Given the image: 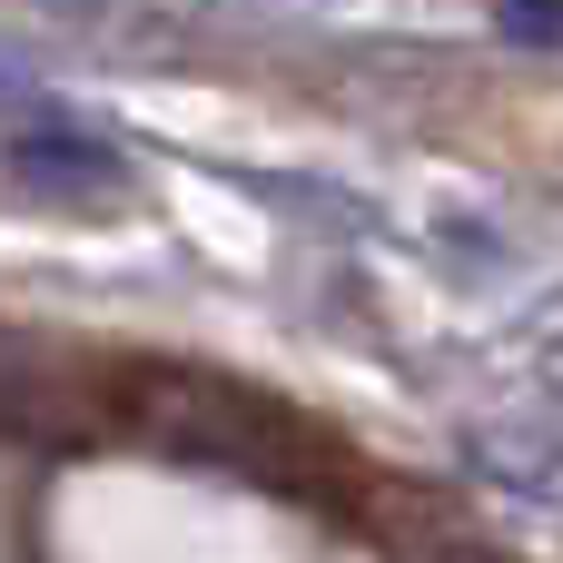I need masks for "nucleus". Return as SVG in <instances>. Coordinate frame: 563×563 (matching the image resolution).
Wrapping results in <instances>:
<instances>
[{"mask_svg": "<svg viewBox=\"0 0 563 563\" xmlns=\"http://www.w3.org/2000/svg\"><path fill=\"white\" fill-rule=\"evenodd\" d=\"M495 20H505L525 49H563V0H495Z\"/></svg>", "mask_w": 563, "mask_h": 563, "instance_id": "7ed1b4c3", "label": "nucleus"}, {"mask_svg": "<svg viewBox=\"0 0 563 563\" xmlns=\"http://www.w3.org/2000/svg\"><path fill=\"white\" fill-rule=\"evenodd\" d=\"M109 426L178 455V465H218V475H247V485H277V495H317V475L336 465L317 426H297L287 406L247 396L218 366H119L109 376Z\"/></svg>", "mask_w": 563, "mask_h": 563, "instance_id": "f257e3e1", "label": "nucleus"}, {"mask_svg": "<svg viewBox=\"0 0 563 563\" xmlns=\"http://www.w3.org/2000/svg\"><path fill=\"white\" fill-rule=\"evenodd\" d=\"M10 178H20L40 208H79V218L129 198V158H119V139L69 129V119H30V129H10Z\"/></svg>", "mask_w": 563, "mask_h": 563, "instance_id": "f03ea898", "label": "nucleus"}]
</instances>
